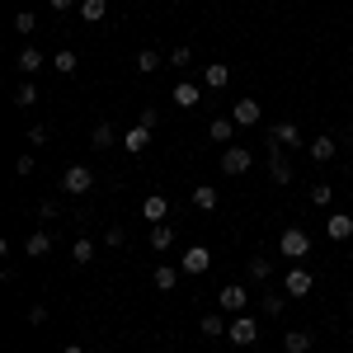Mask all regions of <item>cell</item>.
I'll return each mask as SVG.
<instances>
[{
  "instance_id": "cell-30",
  "label": "cell",
  "mask_w": 353,
  "mask_h": 353,
  "mask_svg": "<svg viewBox=\"0 0 353 353\" xmlns=\"http://www.w3.org/2000/svg\"><path fill=\"white\" fill-rule=\"evenodd\" d=\"M170 245H174V231H170V226H151V250H170Z\"/></svg>"
},
{
  "instance_id": "cell-42",
  "label": "cell",
  "mask_w": 353,
  "mask_h": 353,
  "mask_svg": "<svg viewBox=\"0 0 353 353\" xmlns=\"http://www.w3.org/2000/svg\"><path fill=\"white\" fill-rule=\"evenodd\" d=\"M349 316H353V301H349Z\"/></svg>"
},
{
  "instance_id": "cell-16",
  "label": "cell",
  "mask_w": 353,
  "mask_h": 353,
  "mask_svg": "<svg viewBox=\"0 0 353 353\" xmlns=\"http://www.w3.org/2000/svg\"><path fill=\"white\" fill-rule=\"evenodd\" d=\"M203 85H208V90H226V85H231V66H221V61L203 66Z\"/></svg>"
},
{
  "instance_id": "cell-25",
  "label": "cell",
  "mask_w": 353,
  "mask_h": 353,
  "mask_svg": "<svg viewBox=\"0 0 353 353\" xmlns=\"http://www.w3.org/2000/svg\"><path fill=\"white\" fill-rule=\"evenodd\" d=\"M109 14V0H81V19L85 24H99Z\"/></svg>"
},
{
  "instance_id": "cell-2",
  "label": "cell",
  "mask_w": 353,
  "mask_h": 353,
  "mask_svg": "<svg viewBox=\"0 0 353 353\" xmlns=\"http://www.w3.org/2000/svg\"><path fill=\"white\" fill-rule=\"evenodd\" d=\"M311 288H316L311 269H301V264H288V273H283V292H288V297H311Z\"/></svg>"
},
{
  "instance_id": "cell-3",
  "label": "cell",
  "mask_w": 353,
  "mask_h": 353,
  "mask_svg": "<svg viewBox=\"0 0 353 353\" xmlns=\"http://www.w3.org/2000/svg\"><path fill=\"white\" fill-rule=\"evenodd\" d=\"M61 189L71 193V198L90 193V189H94V170H90V165H71V170L61 174Z\"/></svg>"
},
{
  "instance_id": "cell-41",
  "label": "cell",
  "mask_w": 353,
  "mask_h": 353,
  "mask_svg": "<svg viewBox=\"0 0 353 353\" xmlns=\"http://www.w3.org/2000/svg\"><path fill=\"white\" fill-rule=\"evenodd\" d=\"M61 353H85V349H81V344H66V349H61Z\"/></svg>"
},
{
  "instance_id": "cell-4",
  "label": "cell",
  "mask_w": 353,
  "mask_h": 353,
  "mask_svg": "<svg viewBox=\"0 0 353 353\" xmlns=\"http://www.w3.org/2000/svg\"><path fill=\"white\" fill-rule=\"evenodd\" d=\"M179 269L189 273V278L208 273V269H212V250H208V245H189V250L179 254Z\"/></svg>"
},
{
  "instance_id": "cell-39",
  "label": "cell",
  "mask_w": 353,
  "mask_h": 353,
  "mask_svg": "<svg viewBox=\"0 0 353 353\" xmlns=\"http://www.w3.org/2000/svg\"><path fill=\"white\" fill-rule=\"evenodd\" d=\"M48 141V128H28V146H43Z\"/></svg>"
},
{
  "instance_id": "cell-19",
  "label": "cell",
  "mask_w": 353,
  "mask_h": 353,
  "mask_svg": "<svg viewBox=\"0 0 353 353\" xmlns=\"http://www.w3.org/2000/svg\"><path fill=\"white\" fill-rule=\"evenodd\" d=\"M14 66L24 71L28 81H33V71H43V52H38V48H24V52L14 57Z\"/></svg>"
},
{
  "instance_id": "cell-37",
  "label": "cell",
  "mask_w": 353,
  "mask_h": 353,
  "mask_svg": "<svg viewBox=\"0 0 353 353\" xmlns=\"http://www.w3.org/2000/svg\"><path fill=\"white\" fill-rule=\"evenodd\" d=\"M14 170H19V174H33V170H38V165H33V151H24V156L14 161Z\"/></svg>"
},
{
  "instance_id": "cell-17",
  "label": "cell",
  "mask_w": 353,
  "mask_h": 353,
  "mask_svg": "<svg viewBox=\"0 0 353 353\" xmlns=\"http://www.w3.org/2000/svg\"><path fill=\"white\" fill-rule=\"evenodd\" d=\"M198 99H203V90H198L193 81H179V85H174V104H179V109H198Z\"/></svg>"
},
{
  "instance_id": "cell-11",
  "label": "cell",
  "mask_w": 353,
  "mask_h": 353,
  "mask_svg": "<svg viewBox=\"0 0 353 353\" xmlns=\"http://www.w3.org/2000/svg\"><path fill=\"white\" fill-rule=\"evenodd\" d=\"M141 217L151 221V226H161V221L170 217V198H165V193H151V198L141 203Z\"/></svg>"
},
{
  "instance_id": "cell-28",
  "label": "cell",
  "mask_w": 353,
  "mask_h": 353,
  "mask_svg": "<svg viewBox=\"0 0 353 353\" xmlns=\"http://www.w3.org/2000/svg\"><path fill=\"white\" fill-rule=\"evenodd\" d=\"M311 203H316V208H330V203H334V184L316 179V184H311Z\"/></svg>"
},
{
  "instance_id": "cell-33",
  "label": "cell",
  "mask_w": 353,
  "mask_h": 353,
  "mask_svg": "<svg viewBox=\"0 0 353 353\" xmlns=\"http://www.w3.org/2000/svg\"><path fill=\"white\" fill-rule=\"evenodd\" d=\"M14 28H19V33H33V28H38V19H33V10H19V14H14Z\"/></svg>"
},
{
  "instance_id": "cell-7",
  "label": "cell",
  "mask_w": 353,
  "mask_h": 353,
  "mask_svg": "<svg viewBox=\"0 0 353 353\" xmlns=\"http://www.w3.org/2000/svg\"><path fill=\"white\" fill-rule=\"evenodd\" d=\"M269 141H273V146H283V151H297V146H306V137H301L297 123H278V128L269 132Z\"/></svg>"
},
{
  "instance_id": "cell-10",
  "label": "cell",
  "mask_w": 353,
  "mask_h": 353,
  "mask_svg": "<svg viewBox=\"0 0 353 353\" xmlns=\"http://www.w3.org/2000/svg\"><path fill=\"white\" fill-rule=\"evenodd\" d=\"M334 151H339V141H334V137H311V141H306V156H311V161L316 165H325V161H334Z\"/></svg>"
},
{
  "instance_id": "cell-24",
  "label": "cell",
  "mask_w": 353,
  "mask_h": 353,
  "mask_svg": "<svg viewBox=\"0 0 353 353\" xmlns=\"http://www.w3.org/2000/svg\"><path fill=\"white\" fill-rule=\"evenodd\" d=\"M198 330H203L208 339H217V334H226V316H221V311H208V316L198 321Z\"/></svg>"
},
{
  "instance_id": "cell-35",
  "label": "cell",
  "mask_w": 353,
  "mask_h": 353,
  "mask_svg": "<svg viewBox=\"0 0 353 353\" xmlns=\"http://www.w3.org/2000/svg\"><path fill=\"white\" fill-rule=\"evenodd\" d=\"M43 321H48V306L33 301V306H28V325H43Z\"/></svg>"
},
{
  "instance_id": "cell-12",
  "label": "cell",
  "mask_w": 353,
  "mask_h": 353,
  "mask_svg": "<svg viewBox=\"0 0 353 353\" xmlns=\"http://www.w3.org/2000/svg\"><path fill=\"white\" fill-rule=\"evenodd\" d=\"M146 146H151V128H141V123H137V128L123 132V151H128V156H141Z\"/></svg>"
},
{
  "instance_id": "cell-9",
  "label": "cell",
  "mask_w": 353,
  "mask_h": 353,
  "mask_svg": "<svg viewBox=\"0 0 353 353\" xmlns=\"http://www.w3.org/2000/svg\"><path fill=\"white\" fill-rule=\"evenodd\" d=\"M269 174H273V184H292V179H297L292 165H288V156H283V146H273V141H269Z\"/></svg>"
},
{
  "instance_id": "cell-32",
  "label": "cell",
  "mask_w": 353,
  "mask_h": 353,
  "mask_svg": "<svg viewBox=\"0 0 353 353\" xmlns=\"http://www.w3.org/2000/svg\"><path fill=\"white\" fill-rule=\"evenodd\" d=\"M14 104H19V109H28V104H38V85H33V81H24L19 90H14Z\"/></svg>"
},
{
  "instance_id": "cell-29",
  "label": "cell",
  "mask_w": 353,
  "mask_h": 353,
  "mask_svg": "<svg viewBox=\"0 0 353 353\" xmlns=\"http://www.w3.org/2000/svg\"><path fill=\"white\" fill-rule=\"evenodd\" d=\"M137 71H141V76H151V71H161V52H151V48H141V52H137Z\"/></svg>"
},
{
  "instance_id": "cell-15",
  "label": "cell",
  "mask_w": 353,
  "mask_h": 353,
  "mask_svg": "<svg viewBox=\"0 0 353 353\" xmlns=\"http://www.w3.org/2000/svg\"><path fill=\"white\" fill-rule=\"evenodd\" d=\"M283 349L288 353H311L316 339H311V330H288V334H283Z\"/></svg>"
},
{
  "instance_id": "cell-27",
  "label": "cell",
  "mask_w": 353,
  "mask_h": 353,
  "mask_svg": "<svg viewBox=\"0 0 353 353\" xmlns=\"http://www.w3.org/2000/svg\"><path fill=\"white\" fill-rule=\"evenodd\" d=\"M71 259H76V264H90V259H94V241H90V236H76V241H71Z\"/></svg>"
},
{
  "instance_id": "cell-31",
  "label": "cell",
  "mask_w": 353,
  "mask_h": 353,
  "mask_svg": "<svg viewBox=\"0 0 353 353\" xmlns=\"http://www.w3.org/2000/svg\"><path fill=\"white\" fill-rule=\"evenodd\" d=\"M52 66H57V71H61V76H71V71H76L81 61H76V52H71V48H61V52L52 57Z\"/></svg>"
},
{
  "instance_id": "cell-18",
  "label": "cell",
  "mask_w": 353,
  "mask_h": 353,
  "mask_svg": "<svg viewBox=\"0 0 353 353\" xmlns=\"http://www.w3.org/2000/svg\"><path fill=\"white\" fill-rule=\"evenodd\" d=\"M48 250H52V236H48V231H33V236L24 241V254H28V259H43Z\"/></svg>"
},
{
  "instance_id": "cell-43",
  "label": "cell",
  "mask_w": 353,
  "mask_h": 353,
  "mask_svg": "<svg viewBox=\"0 0 353 353\" xmlns=\"http://www.w3.org/2000/svg\"><path fill=\"white\" fill-rule=\"evenodd\" d=\"M311 353H316V349H311Z\"/></svg>"
},
{
  "instance_id": "cell-40",
  "label": "cell",
  "mask_w": 353,
  "mask_h": 353,
  "mask_svg": "<svg viewBox=\"0 0 353 353\" xmlns=\"http://www.w3.org/2000/svg\"><path fill=\"white\" fill-rule=\"evenodd\" d=\"M48 5H52L57 14H66V10H71V5H81V0H48Z\"/></svg>"
},
{
  "instance_id": "cell-13",
  "label": "cell",
  "mask_w": 353,
  "mask_h": 353,
  "mask_svg": "<svg viewBox=\"0 0 353 353\" xmlns=\"http://www.w3.org/2000/svg\"><path fill=\"white\" fill-rule=\"evenodd\" d=\"M90 146H94V151H109V146H123V137L113 132V123H94V132H90Z\"/></svg>"
},
{
  "instance_id": "cell-14",
  "label": "cell",
  "mask_w": 353,
  "mask_h": 353,
  "mask_svg": "<svg viewBox=\"0 0 353 353\" xmlns=\"http://www.w3.org/2000/svg\"><path fill=\"white\" fill-rule=\"evenodd\" d=\"M259 104H254V99H236V109H231V118H236V128H254V123H259Z\"/></svg>"
},
{
  "instance_id": "cell-8",
  "label": "cell",
  "mask_w": 353,
  "mask_h": 353,
  "mask_svg": "<svg viewBox=\"0 0 353 353\" xmlns=\"http://www.w3.org/2000/svg\"><path fill=\"white\" fill-rule=\"evenodd\" d=\"M250 165H254L250 146H226V156H221V174H245Z\"/></svg>"
},
{
  "instance_id": "cell-22",
  "label": "cell",
  "mask_w": 353,
  "mask_h": 353,
  "mask_svg": "<svg viewBox=\"0 0 353 353\" xmlns=\"http://www.w3.org/2000/svg\"><path fill=\"white\" fill-rule=\"evenodd\" d=\"M245 273H250L254 283H269V273H273V259H269V254H254V259L245 264Z\"/></svg>"
},
{
  "instance_id": "cell-20",
  "label": "cell",
  "mask_w": 353,
  "mask_h": 353,
  "mask_svg": "<svg viewBox=\"0 0 353 353\" xmlns=\"http://www.w3.org/2000/svg\"><path fill=\"white\" fill-rule=\"evenodd\" d=\"M208 137H212V141H231V137H236V118H231V113H226V118H212V123H208Z\"/></svg>"
},
{
  "instance_id": "cell-21",
  "label": "cell",
  "mask_w": 353,
  "mask_h": 353,
  "mask_svg": "<svg viewBox=\"0 0 353 353\" xmlns=\"http://www.w3.org/2000/svg\"><path fill=\"white\" fill-rule=\"evenodd\" d=\"M179 273H184V269H174V264H161V269L151 273V283H156L161 292H170V288H179Z\"/></svg>"
},
{
  "instance_id": "cell-36",
  "label": "cell",
  "mask_w": 353,
  "mask_h": 353,
  "mask_svg": "<svg viewBox=\"0 0 353 353\" xmlns=\"http://www.w3.org/2000/svg\"><path fill=\"white\" fill-rule=\"evenodd\" d=\"M123 241H128V231H123V226H109V231H104V245H113V250H118Z\"/></svg>"
},
{
  "instance_id": "cell-1",
  "label": "cell",
  "mask_w": 353,
  "mask_h": 353,
  "mask_svg": "<svg viewBox=\"0 0 353 353\" xmlns=\"http://www.w3.org/2000/svg\"><path fill=\"white\" fill-rule=\"evenodd\" d=\"M278 254H288V264H301V259L311 254V236H306L301 226H288V231L278 236Z\"/></svg>"
},
{
  "instance_id": "cell-23",
  "label": "cell",
  "mask_w": 353,
  "mask_h": 353,
  "mask_svg": "<svg viewBox=\"0 0 353 353\" xmlns=\"http://www.w3.org/2000/svg\"><path fill=\"white\" fill-rule=\"evenodd\" d=\"M330 241H353V217L334 212V217H330Z\"/></svg>"
},
{
  "instance_id": "cell-5",
  "label": "cell",
  "mask_w": 353,
  "mask_h": 353,
  "mask_svg": "<svg viewBox=\"0 0 353 353\" xmlns=\"http://www.w3.org/2000/svg\"><path fill=\"white\" fill-rule=\"evenodd\" d=\"M226 339H231V344H241V349H250V344L259 339V330H254V316H231V325H226Z\"/></svg>"
},
{
  "instance_id": "cell-26",
  "label": "cell",
  "mask_w": 353,
  "mask_h": 353,
  "mask_svg": "<svg viewBox=\"0 0 353 353\" xmlns=\"http://www.w3.org/2000/svg\"><path fill=\"white\" fill-rule=\"evenodd\" d=\"M193 208H198V212H212V208H217V189H212V184H198V189H193Z\"/></svg>"
},
{
  "instance_id": "cell-34",
  "label": "cell",
  "mask_w": 353,
  "mask_h": 353,
  "mask_svg": "<svg viewBox=\"0 0 353 353\" xmlns=\"http://www.w3.org/2000/svg\"><path fill=\"white\" fill-rule=\"evenodd\" d=\"M189 61H193V48H184V43L170 52V66H189Z\"/></svg>"
},
{
  "instance_id": "cell-38",
  "label": "cell",
  "mask_w": 353,
  "mask_h": 353,
  "mask_svg": "<svg viewBox=\"0 0 353 353\" xmlns=\"http://www.w3.org/2000/svg\"><path fill=\"white\" fill-rule=\"evenodd\" d=\"M264 311L278 316V311H283V292H269V297H264Z\"/></svg>"
},
{
  "instance_id": "cell-6",
  "label": "cell",
  "mask_w": 353,
  "mask_h": 353,
  "mask_svg": "<svg viewBox=\"0 0 353 353\" xmlns=\"http://www.w3.org/2000/svg\"><path fill=\"white\" fill-rule=\"evenodd\" d=\"M217 306L226 311V316H245V306H250V292H245L241 283H231V288H221Z\"/></svg>"
}]
</instances>
